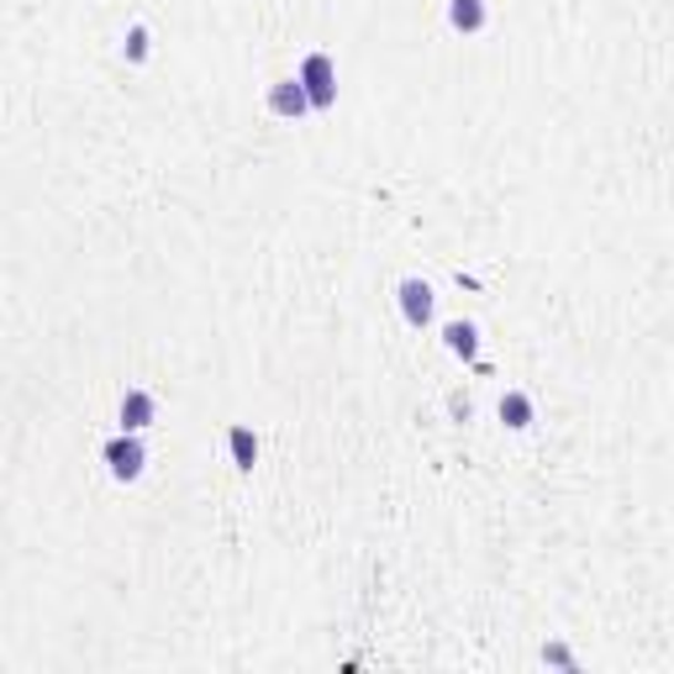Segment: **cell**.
Returning <instances> with one entry per match:
<instances>
[{"mask_svg": "<svg viewBox=\"0 0 674 674\" xmlns=\"http://www.w3.org/2000/svg\"><path fill=\"white\" fill-rule=\"evenodd\" d=\"M496 412H500V422H506L511 433H527V427L538 422V406H532V395H527V391H506Z\"/></svg>", "mask_w": 674, "mask_h": 674, "instance_id": "ba28073f", "label": "cell"}, {"mask_svg": "<svg viewBox=\"0 0 674 674\" xmlns=\"http://www.w3.org/2000/svg\"><path fill=\"white\" fill-rule=\"evenodd\" d=\"M295 80H301L305 101H311V111H332L338 106V64H332V53H305L301 69H295Z\"/></svg>", "mask_w": 674, "mask_h": 674, "instance_id": "7a4b0ae2", "label": "cell"}, {"mask_svg": "<svg viewBox=\"0 0 674 674\" xmlns=\"http://www.w3.org/2000/svg\"><path fill=\"white\" fill-rule=\"evenodd\" d=\"M395 301H401V317H406V326H427L437 311V290L422 274H406V280L395 284Z\"/></svg>", "mask_w": 674, "mask_h": 674, "instance_id": "3957f363", "label": "cell"}, {"mask_svg": "<svg viewBox=\"0 0 674 674\" xmlns=\"http://www.w3.org/2000/svg\"><path fill=\"white\" fill-rule=\"evenodd\" d=\"M148 53H153L148 22H132L127 32H122V59H127V64H148Z\"/></svg>", "mask_w": 674, "mask_h": 674, "instance_id": "30bf717a", "label": "cell"}, {"mask_svg": "<svg viewBox=\"0 0 674 674\" xmlns=\"http://www.w3.org/2000/svg\"><path fill=\"white\" fill-rule=\"evenodd\" d=\"M101 464H106V475L116 479V485H132V479H143V469H148V443H143V433H116L101 443Z\"/></svg>", "mask_w": 674, "mask_h": 674, "instance_id": "6da1fadb", "label": "cell"}, {"mask_svg": "<svg viewBox=\"0 0 674 674\" xmlns=\"http://www.w3.org/2000/svg\"><path fill=\"white\" fill-rule=\"evenodd\" d=\"M263 106L274 111L280 122H301L305 111H311V101H305L301 80H295V74H284V80H274V85H269V95H263Z\"/></svg>", "mask_w": 674, "mask_h": 674, "instance_id": "5b68a950", "label": "cell"}, {"mask_svg": "<svg viewBox=\"0 0 674 674\" xmlns=\"http://www.w3.org/2000/svg\"><path fill=\"white\" fill-rule=\"evenodd\" d=\"M543 664H559V670H574V653L564 643H543Z\"/></svg>", "mask_w": 674, "mask_h": 674, "instance_id": "8fae6325", "label": "cell"}, {"mask_svg": "<svg viewBox=\"0 0 674 674\" xmlns=\"http://www.w3.org/2000/svg\"><path fill=\"white\" fill-rule=\"evenodd\" d=\"M448 27L464 32V38H475V32L490 27V6L485 0H448Z\"/></svg>", "mask_w": 674, "mask_h": 674, "instance_id": "52a82bcc", "label": "cell"}, {"mask_svg": "<svg viewBox=\"0 0 674 674\" xmlns=\"http://www.w3.org/2000/svg\"><path fill=\"white\" fill-rule=\"evenodd\" d=\"M227 454H232V464L248 475V469L259 464V433L242 427V422H232V427H227Z\"/></svg>", "mask_w": 674, "mask_h": 674, "instance_id": "9c48e42d", "label": "cell"}, {"mask_svg": "<svg viewBox=\"0 0 674 674\" xmlns=\"http://www.w3.org/2000/svg\"><path fill=\"white\" fill-rule=\"evenodd\" d=\"M153 416H158V401H153V391H143V385L122 391V401H116V422H122V433H148Z\"/></svg>", "mask_w": 674, "mask_h": 674, "instance_id": "277c9868", "label": "cell"}, {"mask_svg": "<svg viewBox=\"0 0 674 674\" xmlns=\"http://www.w3.org/2000/svg\"><path fill=\"white\" fill-rule=\"evenodd\" d=\"M443 349L454 353V359H464V364H475L479 359V326L475 322H443Z\"/></svg>", "mask_w": 674, "mask_h": 674, "instance_id": "8992f818", "label": "cell"}]
</instances>
